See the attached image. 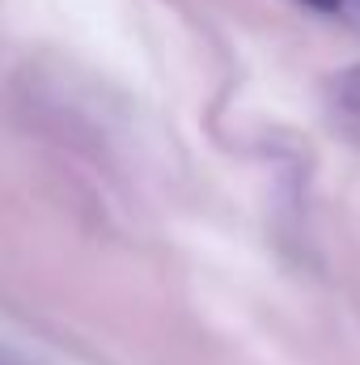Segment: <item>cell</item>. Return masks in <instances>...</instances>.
<instances>
[{"mask_svg":"<svg viewBox=\"0 0 360 365\" xmlns=\"http://www.w3.org/2000/svg\"><path fill=\"white\" fill-rule=\"evenodd\" d=\"M301 4H309V9H318V13H335V9H344V0H301Z\"/></svg>","mask_w":360,"mask_h":365,"instance_id":"2","label":"cell"},{"mask_svg":"<svg viewBox=\"0 0 360 365\" xmlns=\"http://www.w3.org/2000/svg\"><path fill=\"white\" fill-rule=\"evenodd\" d=\"M327 110H331V123L344 140H352L360 149V64L344 68L335 81H331V93H327Z\"/></svg>","mask_w":360,"mask_h":365,"instance_id":"1","label":"cell"}]
</instances>
